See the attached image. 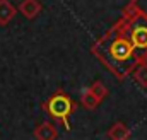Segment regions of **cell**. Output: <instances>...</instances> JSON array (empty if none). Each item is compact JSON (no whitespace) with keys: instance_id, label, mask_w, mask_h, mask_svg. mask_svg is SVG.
Here are the masks:
<instances>
[{"instance_id":"cell-10","label":"cell","mask_w":147,"mask_h":140,"mask_svg":"<svg viewBox=\"0 0 147 140\" xmlns=\"http://www.w3.org/2000/svg\"><path fill=\"white\" fill-rule=\"evenodd\" d=\"M89 89H91V91H92V92H94L99 99H101V101L108 96V87H106L101 80H96L94 84H91V85H89Z\"/></svg>"},{"instance_id":"cell-5","label":"cell","mask_w":147,"mask_h":140,"mask_svg":"<svg viewBox=\"0 0 147 140\" xmlns=\"http://www.w3.org/2000/svg\"><path fill=\"white\" fill-rule=\"evenodd\" d=\"M106 137L111 140H127L130 139V128L123 121H116V123H113L110 127Z\"/></svg>"},{"instance_id":"cell-6","label":"cell","mask_w":147,"mask_h":140,"mask_svg":"<svg viewBox=\"0 0 147 140\" xmlns=\"http://www.w3.org/2000/svg\"><path fill=\"white\" fill-rule=\"evenodd\" d=\"M26 19H34L38 14L41 12V3L38 0H22L19 9H17Z\"/></svg>"},{"instance_id":"cell-4","label":"cell","mask_w":147,"mask_h":140,"mask_svg":"<svg viewBox=\"0 0 147 140\" xmlns=\"http://www.w3.org/2000/svg\"><path fill=\"white\" fill-rule=\"evenodd\" d=\"M33 135H34V139H38V140H55L58 137V130H57V127H55L53 123L43 121L41 125H38L36 128H34Z\"/></svg>"},{"instance_id":"cell-11","label":"cell","mask_w":147,"mask_h":140,"mask_svg":"<svg viewBox=\"0 0 147 140\" xmlns=\"http://www.w3.org/2000/svg\"><path fill=\"white\" fill-rule=\"evenodd\" d=\"M128 2H139V0H128Z\"/></svg>"},{"instance_id":"cell-8","label":"cell","mask_w":147,"mask_h":140,"mask_svg":"<svg viewBox=\"0 0 147 140\" xmlns=\"http://www.w3.org/2000/svg\"><path fill=\"white\" fill-rule=\"evenodd\" d=\"M80 104L84 106L86 109H89V111H92V109H96L98 106L101 104V99L87 87L84 92H82V96H80Z\"/></svg>"},{"instance_id":"cell-9","label":"cell","mask_w":147,"mask_h":140,"mask_svg":"<svg viewBox=\"0 0 147 140\" xmlns=\"http://www.w3.org/2000/svg\"><path fill=\"white\" fill-rule=\"evenodd\" d=\"M132 77L140 87L147 89V62H140L135 69L132 70Z\"/></svg>"},{"instance_id":"cell-7","label":"cell","mask_w":147,"mask_h":140,"mask_svg":"<svg viewBox=\"0 0 147 140\" xmlns=\"http://www.w3.org/2000/svg\"><path fill=\"white\" fill-rule=\"evenodd\" d=\"M17 14V9L9 0H0V26H7Z\"/></svg>"},{"instance_id":"cell-2","label":"cell","mask_w":147,"mask_h":140,"mask_svg":"<svg viewBox=\"0 0 147 140\" xmlns=\"http://www.w3.org/2000/svg\"><path fill=\"white\" fill-rule=\"evenodd\" d=\"M121 15L127 19V33L135 46L140 62H147V14L137 5V2H128Z\"/></svg>"},{"instance_id":"cell-3","label":"cell","mask_w":147,"mask_h":140,"mask_svg":"<svg viewBox=\"0 0 147 140\" xmlns=\"http://www.w3.org/2000/svg\"><path fill=\"white\" fill-rule=\"evenodd\" d=\"M75 109H77V103L62 89H58L53 96H50L43 103V111L46 113V116L63 123L67 127V130L70 128V121L69 120H70V116L74 114Z\"/></svg>"},{"instance_id":"cell-1","label":"cell","mask_w":147,"mask_h":140,"mask_svg":"<svg viewBox=\"0 0 147 140\" xmlns=\"http://www.w3.org/2000/svg\"><path fill=\"white\" fill-rule=\"evenodd\" d=\"M91 53L118 80H125L132 75V70L140 63L135 46L128 38L127 19L123 15L91 46Z\"/></svg>"}]
</instances>
